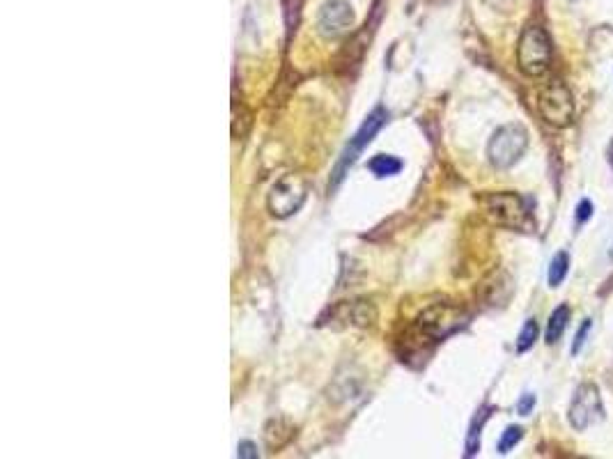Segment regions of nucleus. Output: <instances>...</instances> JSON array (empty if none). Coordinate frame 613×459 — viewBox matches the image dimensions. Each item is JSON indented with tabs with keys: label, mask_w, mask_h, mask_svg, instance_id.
Instances as JSON below:
<instances>
[{
	"label": "nucleus",
	"mask_w": 613,
	"mask_h": 459,
	"mask_svg": "<svg viewBox=\"0 0 613 459\" xmlns=\"http://www.w3.org/2000/svg\"><path fill=\"white\" fill-rule=\"evenodd\" d=\"M388 113L383 108H374L372 113L365 117V122L359 126V131L354 133V138H350V143L343 150V156L338 159L333 174H331V181H328V191H335L338 186L343 184L345 174L350 172V168L356 163V159L361 156V152L372 143V138L379 133V129L386 124Z\"/></svg>",
	"instance_id": "obj_1"
},
{
	"label": "nucleus",
	"mask_w": 613,
	"mask_h": 459,
	"mask_svg": "<svg viewBox=\"0 0 613 459\" xmlns=\"http://www.w3.org/2000/svg\"><path fill=\"white\" fill-rule=\"evenodd\" d=\"M517 62L519 69L526 76H544L552 64V40L544 28L540 25H528L519 37L517 46Z\"/></svg>",
	"instance_id": "obj_2"
},
{
	"label": "nucleus",
	"mask_w": 613,
	"mask_h": 459,
	"mask_svg": "<svg viewBox=\"0 0 613 459\" xmlns=\"http://www.w3.org/2000/svg\"><path fill=\"white\" fill-rule=\"evenodd\" d=\"M537 110L547 124L565 129L574 119V97L561 78H552L537 92Z\"/></svg>",
	"instance_id": "obj_3"
},
{
	"label": "nucleus",
	"mask_w": 613,
	"mask_h": 459,
	"mask_svg": "<svg viewBox=\"0 0 613 459\" xmlns=\"http://www.w3.org/2000/svg\"><path fill=\"white\" fill-rule=\"evenodd\" d=\"M528 147V131L521 124H503L494 131L487 145V159L494 168H512Z\"/></svg>",
	"instance_id": "obj_4"
},
{
	"label": "nucleus",
	"mask_w": 613,
	"mask_h": 459,
	"mask_svg": "<svg viewBox=\"0 0 613 459\" xmlns=\"http://www.w3.org/2000/svg\"><path fill=\"white\" fill-rule=\"evenodd\" d=\"M308 196V184L299 174H285L271 186L267 196V209L276 218H290L297 214Z\"/></svg>",
	"instance_id": "obj_5"
},
{
	"label": "nucleus",
	"mask_w": 613,
	"mask_h": 459,
	"mask_svg": "<svg viewBox=\"0 0 613 459\" xmlns=\"http://www.w3.org/2000/svg\"><path fill=\"white\" fill-rule=\"evenodd\" d=\"M480 207L484 216L503 227H521L526 223L528 209L517 193L503 191V193H487L480 198Z\"/></svg>",
	"instance_id": "obj_6"
},
{
	"label": "nucleus",
	"mask_w": 613,
	"mask_h": 459,
	"mask_svg": "<svg viewBox=\"0 0 613 459\" xmlns=\"http://www.w3.org/2000/svg\"><path fill=\"white\" fill-rule=\"evenodd\" d=\"M570 425L574 429H588L595 422H600L604 418V407H602V395L600 388L590 381L581 383L579 388L574 391V398L570 402Z\"/></svg>",
	"instance_id": "obj_7"
},
{
	"label": "nucleus",
	"mask_w": 613,
	"mask_h": 459,
	"mask_svg": "<svg viewBox=\"0 0 613 459\" xmlns=\"http://www.w3.org/2000/svg\"><path fill=\"white\" fill-rule=\"evenodd\" d=\"M352 25H354V9L347 0H326V3L319 7L317 30L322 37H326V40L343 37L345 32H350Z\"/></svg>",
	"instance_id": "obj_8"
},
{
	"label": "nucleus",
	"mask_w": 613,
	"mask_h": 459,
	"mask_svg": "<svg viewBox=\"0 0 613 459\" xmlns=\"http://www.w3.org/2000/svg\"><path fill=\"white\" fill-rule=\"evenodd\" d=\"M420 328L425 330V333L429 335H446L451 333V330H455L457 326H460V317H457V312L453 308H444V306H434L432 310H427L423 317H420Z\"/></svg>",
	"instance_id": "obj_9"
},
{
	"label": "nucleus",
	"mask_w": 613,
	"mask_h": 459,
	"mask_svg": "<svg viewBox=\"0 0 613 459\" xmlns=\"http://www.w3.org/2000/svg\"><path fill=\"white\" fill-rule=\"evenodd\" d=\"M335 319L347 321L350 326H372L377 319V310L370 301H352L335 308Z\"/></svg>",
	"instance_id": "obj_10"
},
{
	"label": "nucleus",
	"mask_w": 613,
	"mask_h": 459,
	"mask_svg": "<svg viewBox=\"0 0 613 459\" xmlns=\"http://www.w3.org/2000/svg\"><path fill=\"white\" fill-rule=\"evenodd\" d=\"M251 110L244 106L242 99H237V90H232V138H244L251 126Z\"/></svg>",
	"instance_id": "obj_11"
},
{
	"label": "nucleus",
	"mask_w": 613,
	"mask_h": 459,
	"mask_svg": "<svg viewBox=\"0 0 613 459\" xmlns=\"http://www.w3.org/2000/svg\"><path fill=\"white\" fill-rule=\"evenodd\" d=\"M567 321H570V308H567V306H558V308L552 312V317H549V324H547V342H549V345H554V342H558V340H561L563 330H565V326H567Z\"/></svg>",
	"instance_id": "obj_12"
},
{
	"label": "nucleus",
	"mask_w": 613,
	"mask_h": 459,
	"mask_svg": "<svg viewBox=\"0 0 613 459\" xmlns=\"http://www.w3.org/2000/svg\"><path fill=\"white\" fill-rule=\"evenodd\" d=\"M368 168L372 174H377V177H393V174H398L402 170V161L391 154H377L374 159L368 161Z\"/></svg>",
	"instance_id": "obj_13"
},
{
	"label": "nucleus",
	"mask_w": 613,
	"mask_h": 459,
	"mask_svg": "<svg viewBox=\"0 0 613 459\" xmlns=\"http://www.w3.org/2000/svg\"><path fill=\"white\" fill-rule=\"evenodd\" d=\"M487 409H482L478 416L473 418V422H471V429H469V436H466V455H475L478 453V446H480V429H482V425H484V420H487Z\"/></svg>",
	"instance_id": "obj_14"
},
{
	"label": "nucleus",
	"mask_w": 613,
	"mask_h": 459,
	"mask_svg": "<svg viewBox=\"0 0 613 459\" xmlns=\"http://www.w3.org/2000/svg\"><path fill=\"white\" fill-rule=\"evenodd\" d=\"M567 269H570V257H567V253H556L552 266H549V285L558 287V285L565 280Z\"/></svg>",
	"instance_id": "obj_15"
},
{
	"label": "nucleus",
	"mask_w": 613,
	"mask_h": 459,
	"mask_svg": "<svg viewBox=\"0 0 613 459\" xmlns=\"http://www.w3.org/2000/svg\"><path fill=\"white\" fill-rule=\"evenodd\" d=\"M537 333H540V328H537V321H535V319H528L526 324H524V328H521L519 338H517V352H519V354L528 352V349L535 345Z\"/></svg>",
	"instance_id": "obj_16"
},
{
	"label": "nucleus",
	"mask_w": 613,
	"mask_h": 459,
	"mask_svg": "<svg viewBox=\"0 0 613 459\" xmlns=\"http://www.w3.org/2000/svg\"><path fill=\"white\" fill-rule=\"evenodd\" d=\"M521 436H524V429H521L519 425H510L506 431H503V436H501V441H499V453H501V455L510 453V450L521 441Z\"/></svg>",
	"instance_id": "obj_17"
},
{
	"label": "nucleus",
	"mask_w": 613,
	"mask_h": 459,
	"mask_svg": "<svg viewBox=\"0 0 613 459\" xmlns=\"http://www.w3.org/2000/svg\"><path fill=\"white\" fill-rule=\"evenodd\" d=\"M301 5L304 0H282V7H285V21H287V30L297 25L299 14H301Z\"/></svg>",
	"instance_id": "obj_18"
},
{
	"label": "nucleus",
	"mask_w": 613,
	"mask_h": 459,
	"mask_svg": "<svg viewBox=\"0 0 613 459\" xmlns=\"http://www.w3.org/2000/svg\"><path fill=\"white\" fill-rule=\"evenodd\" d=\"M590 328H593V319H583V324L579 326V330H576V335H574V342H572V356H576L583 349V345H585V338H588V333H590Z\"/></svg>",
	"instance_id": "obj_19"
},
{
	"label": "nucleus",
	"mask_w": 613,
	"mask_h": 459,
	"mask_svg": "<svg viewBox=\"0 0 613 459\" xmlns=\"http://www.w3.org/2000/svg\"><path fill=\"white\" fill-rule=\"evenodd\" d=\"M237 457L255 459V457H258V448H255L253 441H239V446H237Z\"/></svg>",
	"instance_id": "obj_20"
},
{
	"label": "nucleus",
	"mask_w": 613,
	"mask_h": 459,
	"mask_svg": "<svg viewBox=\"0 0 613 459\" xmlns=\"http://www.w3.org/2000/svg\"><path fill=\"white\" fill-rule=\"evenodd\" d=\"M533 407H535V395H530V393H526L524 398H521V400L517 402V411H519V416H528V413L533 411Z\"/></svg>",
	"instance_id": "obj_21"
},
{
	"label": "nucleus",
	"mask_w": 613,
	"mask_h": 459,
	"mask_svg": "<svg viewBox=\"0 0 613 459\" xmlns=\"http://www.w3.org/2000/svg\"><path fill=\"white\" fill-rule=\"evenodd\" d=\"M590 216H593V205L588 200H581L579 207H576V220H579V223H585Z\"/></svg>",
	"instance_id": "obj_22"
},
{
	"label": "nucleus",
	"mask_w": 613,
	"mask_h": 459,
	"mask_svg": "<svg viewBox=\"0 0 613 459\" xmlns=\"http://www.w3.org/2000/svg\"><path fill=\"white\" fill-rule=\"evenodd\" d=\"M609 163L613 165V143H611V147H609Z\"/></svg>",
	"instance_id": "obj_23"
}]
</instances>
